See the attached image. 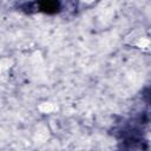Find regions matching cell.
Returning a JSON list of instances; mask_svg holds the SVG:
<instances>
[{"mask_svg":"<svg viewBox=\"0 0 151 151\" xmlns=\"http://www.w3.org/2000/svg\"><path fill=\"white\" fill-rule=\"evenodd\" d=\"M34 9L38 12H44V13H57L60 9V1L59 0H37L33 2Z\"/></svg>","mask_w":151,"mask_h":151,"instance_id":"obj_1","label":"cell"},{"mask_svg":"<svg viewBox=\"0 0 151 151\" xmlns=\"http://www.w3.org/2000/svg\"><path fill=\"white\" fill-rule=\"evenodd\" d=\"M144 97H145V99H146V101L151 105V88H149V90H146V92H145V94H144Z\"/></svg>","mask_w":151,"mask_h":151,"instance_id":"obj_2","label":"cell"}]
</instances>
